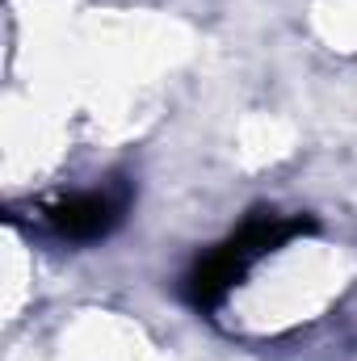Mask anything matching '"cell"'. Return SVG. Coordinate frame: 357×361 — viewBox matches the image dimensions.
<instances>
[{
  "label": "cell",
  "mask_w": 357,
  "mask_h": 361,
  "mask_svg": "<svg viewBox=\"0 0 357 361\" xmlns=\"http://www.w3.org/2000/svg\"><path fill=\"white\" fill-rule=\"evenodd\" d=\"M118 219V202L109 193H80L72 202H63L55 210V223L63 235H76V240H89V235H101L109 223Z\"/></svg>",
  "instance_id": "6da1fadb"
}]
</instances>
